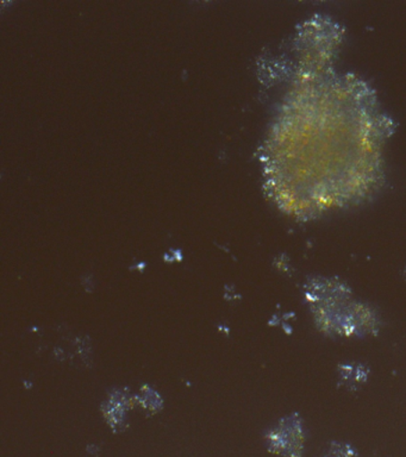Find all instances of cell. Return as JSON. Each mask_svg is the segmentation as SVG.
<instances>
[{
  "mask_svg": "<svg viewBox=\"0 0 406 457\" xmlns=\"http://www.w3.org/2000/svg\"><path fill=\"white\" fill-rule=\"evenodd\" d=\"M305 298L317 327L330 335L366 336L377 328V314L352 300L351 289L340 281L316 278L305 286Z\"/></svg>",
  "mask_w": 406,
  "mask_h": 457,
  "instance_id": "cell-1",
  "label": "cell"
},
{
  "mask_svg": "<svg viewBox=\"0 0 406 457\" xmlns=\"http://www.w3.org/2000/svg\"><path fill=\"white\" fill-rule=\"evenodd\" d=\"M269 439L274 453L284 457H302L305 435L301 418L295 414L284 420Z\"/></svg>",
  "mask_w": 406,
  "mask_h": 457,
  "instance_id": "cell-2",
  "label": "cell"
},
{
  "mask_svg": "<svg viewBox=\"0 0 406 457\" xmlns=\"http://www.w3.org/2000/svg\"><path fill=\"white\" fill-rule=\"evenodd\" d=\"M324 457H354V453H352V450L347 445H337Z\"/></svg>",
  "mask_w": 406,
  "mask_h": 457,
  "instance_id": "cell-3",
  "label": "cell"
}]
</instances>
